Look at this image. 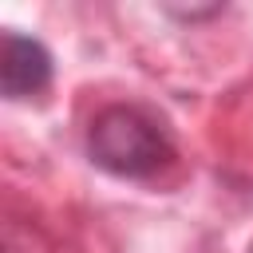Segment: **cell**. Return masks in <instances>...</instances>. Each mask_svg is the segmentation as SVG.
I'll return each instance as SVG.
<instances>
[{"label": "cell", "instance_id": "obj_1", "mask_svg": "<svg viewBox=\"0 0 253 253\" xmlns=\"http://www.w3.org/2000/svg\"><path fill=\"white\" fill-rule=\"evenodd\" d=\"M87 154L95 166H103L107 174H119V178H150L174 158L162 126L150 115H142L138 107L99 111L87 130Z\"/></svg>", "mask_w": 253, "mask_h": 253}, {"label": "cell", "instance_id": "obj_2", "mask_svg": "<svg viewBox=\"0 0 253 253\" xmlns=\"http://www.w3.org/2000/svg\"><path fill=\"white\" fill-rule=\"evenodd\" d=\"M51 79V55L40 40L20 36V32H4L0 43V91L8 99H28L40 95Z\"/></svg>", "mask_w": 253, "mask_h": 253}, {"label": "cell", "instance_id": "obj_3", "mask_svg": "<svg viewBox=\"0 0 253 253\" xmlns=\"http://www.w3.org/2000/svg\"><path fill=\"white\" fill-rule=\"evenodd\" d=\"M249 253H253V245H249Z\"/></svg>", "mask_w": 253, "mask_h": 253}]
</instances>
